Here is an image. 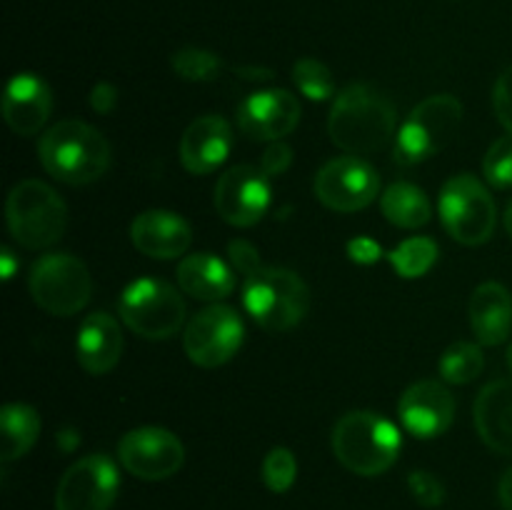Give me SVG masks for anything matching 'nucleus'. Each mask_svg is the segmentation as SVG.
<instances>
[{
  "label": "nucleus",
  "instance_id": "nucleus-1",
  "mask_svg": "<svg viewBox=\"0 0 512 510\" xmlns=\"http://www.w3.org/2000/svg\"><path fill=\"white\" fill-rule=\"evenodd\" d=\"M398 115L388 95L368 83L340 90L328 118V135L348 155H373L393 140Z\"/></svg>",
  "mask_w": 512,
  "mask_h": 510
},
{
  "label": "nucleus",
  "instance_id": "nucleus-19",
  "mask_svg": "<svg viewBox=\"0 0 512 510\" xmlns=\"http://www.w3.org/2000/svg\"><path fill=\"white\" fill-rule=\"evenodd\" d=\"M53 113V93L35 73H20L3 95V118L18 135H35Z\"/></svg>",
  "mask_w": 512,
  "mask_h": 510
},
{
  "label": "nucleus",
  "instance_id": "nucleus-12",
  "mask_svg": "<svg viewBox=\"0 0 512 510\" xmlns=\"http://www.w3.org/2000/svg\"><path fill=\"white\" fill-rule=\"evenodd\" d=\"M243 320L228 305H208L188 323L183 333L185 355L200 368H220L243 345Z\"/></svg>",
  "mask_w": 512,
  "mask_h": 510
},
{
  "label": "nucleus",
  "instance_id": "nucleus-15",
  "mask_svg": "<svg viewBox=\"0 0 512 510\" xmlns=\"http://www.w3.org/2000/svg\"><path fill=\"white\" fill-rule=\"evenodd\" d=\"M298 98L288 90H260L238 105V125L248 138L275 143L293 133L300 123Z\"/></svg>",
  "mask_w": 512,
  "mask_h": 510
},
{
  "label": "nucleus",
  "instance_id": "nucleus-16",
  "mask_svg": "<svg viewBox=\"0 0 512 510\" xmlns=\"http://www.w3.org/2000/svg\"><path fill=\"white\" fill-rule=\"evenodd\" d=\"M398 415L403 428L415 438H438L453 425L455 398L440 380H420L403 393Z\"/></svg>",
  "mask_w": 512,
  "mask_h": 510
},
{
  "label": "nucleus",
  "instance_id": "nucleus-3",
  "mask_svg": "<svg viewBox=\"0 0 512 510\" xmlns=\"http://www.w3.org/2000/svg\"><path fill=\"white\" fill-rule=\"evenodd\" d=\"M403 440L398 428L388 418L370 410H355L343 415L333 428V453L350 473L373 475L385 473L398 460Z\"/></svg>",
  "mask_w": 512,
  "mask_h": 510
},
{
  "label": "nucleus",
  "instance_id": "nucleus-14",
  "mask_svg": "<svg viewBox=\"0 0 512 510\" xmlns=\"http://www.w3.org/2000/svg\"><path fill=\"white\" fill-rule=\"evenodd\" d=\"M270 205V178L260 165H233L215 183V210L235 228L260 223Z\"/></svg>",
  "mask_w": 512,
  "mask_h": 510
},
{
  "label": "nucleus",
  "instance_id": "nucleus-33",
  "mask_svg": "<svg viewBox=\"0 0 512 510\" xmlns=\"http://www.w3.org/2000/svg\"><path fill=\"white\" fill-rule=\"evenodd\" d=\"M493 108L498 115L500 125H503L508 133H512V65L500 73V78L495 80L493 88Z\"/></svg>",
  "mask_w": 512,
  "mask_h": 510
},
{
  "label": "nucleus",
  "instance_id": "nucleus-2",
  "mask_svg": "<svg viewBox=\"0 0 512 510\" xmlns=\"http://www.w3.org/2000/svg\"><path fill=\"white\" fill-rule=\"evenodd\" d=\"M38 158L45 173L65 185H88L110 168L108 140L83 120H60L45 130L38 143Z\"/></svg>",
  "mask_w": 512,
  "mask_h": 510
},
{
  "label": "nucleus",
  "instance_id": "nucleus-17",
  "mask_svg": "<svg viewBox=\"0 0 512 510\" xmlns=\"http://www.w3.org/2000/svg\"><path fill=\"white\" fill-rule=\"evenodd\" d=\"M233 148V130L220 115H203L185 128L180 138V163L188 173L208 175L228 160Z\"/></svg>",
  "mask_w": 512,
  "mask_h": 510
},
{
  "label": "nucleus",
  "instance_id": "nucleus-6",
  "mask_svg": "<svg viewBox=\"0 0 512 510\" xmlns=\"http://www.w3.org/2000/svg\"><path fill=\"white\" fill-rule=\"evenodd\" d=\"M463 123V103L455 95H430L415 105L395 135V160L403 165L423 163L448 148Z\"/></svg>",
  "mask_w": 512,
  "mask_h": 510
},
{
  "label": "nucleus",
  "instance_id": "nucleus-25",
  "mask_svg": "<svg viewBox=\"0 0 512 510\" xmlns=\"http://www.w3.org/2000/svg\"><path fill=\"white\" fill-rule=\"evenodd\" d=\"M0 428H3V463L18 460L28 453L40 435V415L25 403H8L0 410Z\"/></svg>",
  "mask_w": 512,
  "mask_h": 510
},
{
  "label": "nucleus",
  "instance_id": "nucleus-28",
  "mask_svg": "<svg viewBox=\"0 0 512 510\" xmlns=\"http://www.w3.org/2000/svg\"><path fill=\"white\" fill-rule=\"evenodd\" d=\"M170 65H173L175 75H180L183 80H190V83H210V80L218 78L220 70H223L220 55L203 48L178 50V53H173V58H170Z\"/></svg>",
  "mask_w": 512,
  "mask_h": 510
},
{
  "label": "nucleus",
  "instance_id": "nucleus-10",
  "mask_svg": "<svg viewBox=\"0 0 512 510\" xmlns=\"http://www.w3.org/2000/svg\"><path fill=\"white\" fill-rule=\"evenodd\" d=\"M120 493L118 465L103 453L75 460L55 490V510H110Z\"/></svg>",
  "mask_w": 512,
  "mask_h": 510
},
{
  "label": "nucleus",
  "instance_id": "nucleus-30",
  "mask_svg": "<svg viewBox=\"0 0 512 510\" xmlns=\"http://www.w3.org/2000/svg\"><path fill=\"white\" fill-rule=\"evenodd\" d=\"M263 483L270 493H288L293 488L295 478H298V460H295L293 450L288 448H273L263 458Z\"/></svg>",
  "mask_w": 512,
  "mask_h": 510
},
{
  "label": "nucleus",
  "instance_id": "nucleus-7",
  "mask_svg": "<svg viewBox=\"0 0 512 510\" xmlns=\"http://www.w3.org/2000/svg\"><path fill=\"white\" fill-rule=\"evenodd\" d=\"M123 323L148 340H168L183 328L185 303L178 288L165 280L140 278L123 290L118 300Z\"/></svg>",
  "mask_w": 512,
  "mask_h": 510
},
{
  "label": "nucleus",
  "instance_id": "nucleus-22",
  "mask_svg": "<svg viewBox=\"0 0 512 510\" xmlns=\"http://www.w3.org/2000/svg\"><path fill=\"white\" fill-rule=\"evenodd\" d=\"M470 328L480 345L505 343L512 330V295L505 285L490 283L478 285L470 295Z\"/></svg>",
  "mask_w": 512,
  "mask_h": 510
},
{
  "label": "nucleus",
  "instance_id": "nucleus-40",
  "mask_svg": "<svg viewBox=\"0 0 512 510\" xmlns=\"http://www.w3.org/2000/svg\"><path fill=\"white\" fill-rule=\"evenodd\" d=\"M505 230H508V235L512 238V200L508 203V208H505Z\"/></svg>",
  "mask_w": 512,
  "mask_h": 510
},
{
  "label": "nucleus",
  "instance_id": "nucleus-34",
  "mask_svg": "<svg viewBox=\"0 0 512 510\" xmlns=\"http://www.w3.org/2000/svg\"><path fill=\"white\" fill-rule=\"evenodd\" d=\"M290 163H293V150H290V145H285L283 140L270 143L268 148H265L263 158H260V168H263V173L268 175V178L283 175L285 170L290 168Z\"/></svg>",
  "mask_w": 512,
  "mask_h": 510
},
{
  "label": "nucleus",
  "instance_id": "nucleus-29",
  "mask_svg": "<svg viewBox=\"0 0 512 510\" xmlns=\"http://www.w3.org/2000/svg\"><path fill=\"white\" fill-rule=\"evenodd\" d=\"M293 83L310 100H328L335 93L333 73L315 58H300L293 65Z\"/></svg>",
  "mask_w": 512,
  "mask_h": 510
},
{
  "label": "nucleus",
  "instance_id": "nucleus-27",
  "mask_svg": "<svg viewBox=\"0 0 512 510\" xmlns=\"http://www.w3.org/2000/svg\"><path fill=\"white\" fill-rule=\"evenodd\" d=\"M388 258L400 278L413 280L433 268L435 260H438V245H435V240L420 238L418 235V238L403 240Z\"/></svg>",
  "mask_w": 512,
  "mask_h": 510
},
{
  "label": "nucleus",
  "instance_id": "nucleus-36",
  "mask_svg": "<svg viewBox=\"0 0 512 510\" xmlns=\"http://www.w3.org/2000/svg\"><path fill=\"white\" fill-rule=\"evenodd\" d=\"M115 105H118V90L110 83H98L90 90V108L100 115L113 113Z\"/></svg>",
  "mask_w": 512,
  "mask_h": 510
},
{
  "label": "nucleus",
  "instance_id": "nucleus-39",
  "mask_svg": "<svg viewBox=\"0 0 512 510\" xmlns=\"http://www.w3.org/2000/svg\"><path fill=\"white\" fill-rule=\"evenodd\" d=\"M13 273H15V258H13V253L5 248L3 250V278L10 280L13 278Z\"/></svg>",
  "mask_w": 512,
  "mask_h": 510
},
{
  "label": "nucleus",
  "instance_id": "nucleus-23",
  "mask_svg": "<svg viewBox=\"0 0 512 510\" xmlns=\"http://www.w3.org/2000/svg\"><path fill=\"white\" fill-rule=\"evenodd\" d=\"M175 275H178V285L185 295L205 300V303L228 298L235 290V273L225 260L213 253L185 255Z\"/></svg>",
  "mask_w": 512,
  "mask_h": 510
},
{
  "label": "nucleus",
  "instance_id": "nucleus-20",
  "mask_svg": "<svg viewBox=\"0 0 512 510\" xmlns=\"http://www.w3.org/2000/svg\"><path fill=\"white\" fill-rule=\"evenodd\" d=\"M475 430L493 453L512 455V380H493L473 405Z\"/></svg>",
  "mask_w": 512,
  "mask_h": 510
},
{
  "label": "nucleus",
  "instance_id": "nucleus-21",
  "mask_svg": "<svg viewBox=\"0 0 512 510\" xmlns=\"http://www.w3.org/2000/svg\"><path fill=\"white\" fill-rule=\"evenodd\" d=\"M75 355L85 373H110L123 355V333L118 320L108 313H90L78 328Z\"/></svg>",
  "mask_w": 512,
  "mask_h": 510
},
{
  "label": "nucleus",
  "instance_id": "nucleus-38",
  "mask_svg": "<svg viewBox=\"0 0 512 510\" xmlns=\"http://www.w3.org/2000/svg\"><path fill=\"white\" fill-rule=\"evenodd\" d=\"M498 498H500V505H503L505 510H512V468L503 475V480H500Z\"/></svg>",
  "mask_w": 512,
  "mask_h": 510
},
{
  "label": "nucleus",
  "instance_id": "nucleus-26",
  "mask_svg": "<svg viewBox=\"0 0 512 510\" xmlns=\"http://www.w3.org/2000/svg\"><path fill=\"white\" fill-rule=\"evenodd\" d=\"M440 378L445 383L465 385L473 383L485 368V358L480 345L475 343H453L443 355H440Z\"/></svg>",
  "mask_w": 512,
  "mask_h": 510
},
{
  "label": "nucleus",
  "instance_id": "nucleus-13",
  "mask_svg": "<svg viewBox=\"0 0 512 510\" xmlns=\"http://www.w3.org/2000/svg\"><path fill=\"white\" fill-rule=\"evenodd\" d=\"M120 465L140 480H165L185 463V448L178 435L165 428H135L118 443Z\"/></svg>",
  "mask_w": 512,
  "mask_h": 510
},
{
  "label": "nucleus",
  "instance_id": "nucleus-32",
  "mask_svg": "<svg viewBox=\"0 0 512 510\" xmlns=\"http://www.w3.org/2000/svg\"><path fill=\"white\" fill-rule=\"evenodd\" d=\"M408 490L423 508H440L445 503V485L428 470H413L408 475Z\"/></svg>",
  "mask_w": 512,
  "mask_h": 510
},
{
  "label": "nucleus",
  "instance_id": "nucleus-35",
  "mask_svg": "<svg viewBox=\"0 0 512 510\" xmlns=\"http://www.w3.org/2000/svg\"><path fill=\"white\" fill-rule=\"evenodd\" d=\"M228 255L233 268L238 270V273H243V278H248V275H253L255 270L263 268L258 250H255L248 240H233V243L228 245Z\"/></svg>",
  "mask_w": 512,
  "mask_h": 510
},
{
  "label": "nucleus",
  "instance_id": "nucleus-4",
  "mask_svg": "<svg viewBox=\"0 0 512 510\" xmlns=\"http://www.w3.org/2000/svg\"><path fill=\"white\" fill-rule=\"evenodd\" d=\"M243 305L268 333L293 330L310 310V290L300 275L285 268H260L243 283Z\"/></svg>",
  "mask_w": 512,
  "mask_h": 510
},
{
  "label": "nucleus",
  "instance_id": "nucleus-8",
  "mask_svg": "<svg viewBox=\"0 0 512 510\" xmlns=\"http://www.w3.org/2000/svg\"><path fill=\"white\" fill-rule=\"evenodd\" d=\"M440 220L453 240L463 245H483L498 225L493 195L475 175H453L440 190Z\"/></svg>",
  "mask_w": 512,
  "mask_h": 510
},
{
  "label": "nucleus",
  "instance_id": "nucleus-41",
  "mask_svg": "<svg viewBox=\"0 0 512 510\" xmlns=\"http://www.w3.org/2000/svg\"><path fill=\"white\" fill-rule=\"evenodd\" d=\"M508 363H510V368H512V343H510V348H508Z\"/></svg>",
  "mask_w": 512,
  "mask_h": 510
},
{
  "label": "nucleus",
  "instance_id": "nucleus-24",
  "mask_svg": "<svg viewBox=\"0 0 512 510\" xmlns=\"http://www.w3.org/2000/svg\"><path fill=\"white\" fill-rule=\"evenodd\" d=\"M380 208L395 228L415 230L430 220V200L423 188L413 183H393L380 195Z\"/></svg>",
  "mask_w": 512,
  "mask_h": 510
},
{
  "label": "nucleus",
  "instance_id": "nucleus-9",
  "mask_svg": "<svg viewBox=\"0 0 512 510\" xmlns=\"http://www.w3.org/2000/svg\"><path fill=\"white\" fill-rule=\"evenodd\" d=\"M30 295L45 313L68 318L88 305L93 280L80 258L70 253L40 255L30 268Z\"/></svg>",
  "mask_w": 512,
  "mask_h": 510
},
{
  "label": "nucleus",
  "instance_id": "nucleus-31",
  "mask_svg": "<svg viewBox=\"0 0 512 510\" xmlns=\"http://www.w3.org/2000/svg\"><path fill=\"white\" fill-rule=\"evenodd\" d=\"M483 175L493 188H512V133L490 145L483 158Z\"/></svg>",
  "mask_w": 512,
  "mask_h": 510
},
{
  "label": "nucleus",
  "instance_id": "nucleus-11",
  "mask_svg": "<svg viewBox=\"0 0 512 510\" xmlns=\"http://www.w3.org/2000/svg\"><path fill=\"white\" fill-rule=\"evenodd\" d=\"M313 190L325 208L335 213H355L378 198L380 175L358 155H343L318 170Z\"/></svg>",
  "mask_w": 512,
  "mask_h": 510
},
{
  "label": "nucleus",
  "instance_id": "nucleus-37",
  "mask_svg": "<svg viewBox=\"0 0 512 510\" xmlns=\"http://www.w3.org/2000/svg\"><path fill=\"white\" fill-rule=\"evenodd\" d=\"M348 253L355 263H373L380 258V245L370 238H358L350 243Z\"/></svg>",
  "mask_w": 512,
  "mask_h": 510
},
{
  "label": "nucleus",
  "instance_id": "nucleus-18",
  "mask_svg": "<svg viewBox=\"0 0 512 510\" xmlns=\"http://www.w3.org/2000/svg\"><path fill=\"white\" fill-rule=\"evenodd\" d=\"M133 245L153 260H173L188 253L193 230L170 210H145L130 225Z\"/></svg>",
  "mask_w": 512,
  "mask_h": 510
},
{
  "label": "nucleus",
  "instance_id": "nucleus-5",
  "mask_svg": "<svg viewBox=\"0 0 512 510\" xmlns=\"http://www.w3.org/2000/svg\"><path fill=\"white\" fill-rule=\"evenodd\" d=\"M8 230L28 250H43L58 243L68 223L65 200L43 180H20L5 203Z\"/></svg>",
  "mask_w": 512,
  "mask_h": 510
}]
</instances>
